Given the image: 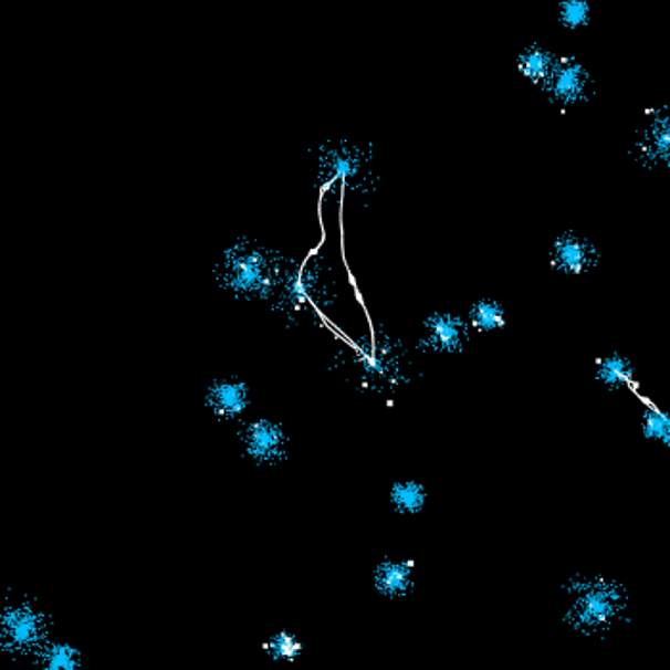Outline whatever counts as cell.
<instances>
[{"instance_id":"obj_15","label":"cell","mask_w":670,"mask_h":670,"mask_svg":"<svg viewBox=\"0 0 670 670\" xmlns=\"http://www.w3.org/2000/svg\"><path fill=\"white\" fill-rule=\"evenodd\" d=\"M504 322H506V308L494 300L478 301L471 305L470 313H468V324L471 328L481 329V332H485L491 326H504Z\"/></svg>"},{"instance_id":"obj_5","label":"cell","mask_w":670,"mask_h":670,"mask_svg":"<svg viewBox=\"0 0 670 670\" xmlns=\"http://www.w3.org/2000/svg\"><path fill=\"white\" fill-rule=\"evenodd\" d=\"M598 263V245L573 230L559 235L548 253L549 269L565 276H583L596 269Z\"/></svg>"},{"instance_id":"obj_6","label":"cell","mask_w":670,"mask_h":670,"mask_svg":"<svg viewBox=\"0 0 670 670\" xmlns=\"http://www.w3.org/2000/svg\"><path fill=\"white\" fill-rule=\"evenodd\" d=\"M588 70L575 57H559L556 70L549 75L542 91L548 94L549 101L557 106H570L585 98L588 88Z\"/></svg>"},{"instance_id":"obj_12","label":"cell","mask_w":670,"mask_h":670,"mask_svg":"<svg viewBox=\"0 0 670 670\" xmlns=\"http://www.w3.org/2000/svg\"><path fill=\"white\" fill-rule=\"evenodd\" d=\"M387 500L392 512L399 515H420L429 502L428 486L423 485L418 479H399L392 481L389 491H387Z\"/></svg>"},{"instance_id":"obj_16","label":"cell","mask_w":670,"mask_h":670,"mask_svg":"<svg viewBox=\"0 0 670 670\" xmlns=\"http://www.w3.org/2000/svg\"><path fill=\"white\" fill-rule=\"evenodd\" d=\"M557 20L570 31L588 28L593 22V7L588 0H562L557 4Z\"/></svg>"},{"instance_id":"obj_9","label":"cell","mask_w":670,"mask_h":670,"mask_svg":"<svg viewBox=\"0 0 670 670\" xmlns=\"http://www.w3.org/2000/svg\"><path fill=\"white\" fill-rule=\"evenodd\" d=\"M413 585L412 562L402 557H384L371 569V586L381 598H407Z\"/></svg>"},{"instance_id":"obj_7","label":"cell","mask_w":670,"mask_h":670,"mask_svg":"<svg viewBox=\"0 0 670 670\" xmlns=\"http://www.w3.org/2000/svg\"><path fill=\"white\" fill-rule=\"evenodd\" d=\"M470 332L468 318L454 313H433L423 321L420 349L454 353L462 349Z\"/></svg>"},{"instance_id":"obj_4","label":"cell","mask_w":670,"mask_h":670,"mask_svg":"<svg viewBox=\"0 0 670 670\" xmlns=\"http://www.w3.org/2000/svg\"><path fill=\"white\" fill-rule=\"evenodd\" d=\"M240 441H242L245 457L253 460L255 464H282L287 458L290 436L279 421L258 418V420L243 423L240 429Z\"/></svg>"},{"instance_id":"obj_1","label":"cell","mask_w":670,"mask_h":670,"mask_svg":"<svg viewBox=\"0 0 670 670\" xmlns=\"http://www.w3.org/2000/svg\"><path fill=\"white\" fill-rule=\"evenodd\" d=\"M565 593L570 598L564 622L575 632L599 636L611 632L627 619L628 593L622 583L609 575H577L569 578Z\"/></svg>"},{"instance_id":"obj_17","label":"cell","mask_w":670,"mask_h":670,"mask_svg":"<svg viewBox=\"0 0 670 670\" xmlns=\"http://www.w3.org/2000/svg\"><path fill=\"white\" fill-rule=\"evenodd\" d=\"M642 436L646 441L657 442L664 449H670V412L656 407L643 412Z\"/></svg>"},{"instance_id":"obj_8","label":"cell","mask_w":670,"mask_h":670,"mask_svg":"<svg viewBox=\"0 0 670 670\" xmlns=\"http://www.w3.org/2000/svg\"><path fill=\"white\" fill-rule=\"evenodd\" d=\"M250 387L240 379H219L207 387L203 405L219 420H238L250 408Z\"/></svg>"},{"instance_id":"obj_11","label":"cell","mask_w":670,"mask_h":670,"mask_svg":"<svg viewBox=\"0 0 670 670\" xmlns=\"http://www.w3.org/2000/svg\"><path fill=\"white\" fill-rule=\"evenodd\" d=\"M635 364L630 358L620 355L617 350L607 353L596 358V368H594V378L601 386L620 391V389H635L638 386L635 376Z\"/></svg>"},{"instance_id":"obj_2","label":"cell","mask_w":670,"mask_h":670,"mask_svg":"<svg viewBox=\"0 0 670 670\" xmlns=\"http://www.w3.org/2000/svg\"><path fill=\"white\" fill-rule=\"evenodd\" d=\"M51 642V619L33 601L20 599L0 609V651L7 656L35 659Z\"/></svg>"},{"instance_id":"obj_3","label":"cell","mask_w":670,"mask_h":670,"mask_svg":"<svg viewBox=\"0 0 670 670\" xmlns=\"http://www.w3.org/2000/svg\"><path fill=\"white\" fill-rule=\"evenodd\" d=\"M280 276L276 259L271 251L259 250L251 243L238 242L224 253L222 284L238 295L269 297Z\"/></svg>"},{"instance_id":"obj_14","label":"cell","mask_w":670,"mask_h":670,"mask_svg":"<svg viewBox=\"0 0 670 670\" xmlns=\"http://www.w3.org/2000/svg\"><path fill=\"white\" fill-rule=\"evenodd\" d=\"M35 663L41 670H81L83 653L73 643L49 642L35 657Z\"/></svg>"},{"instance_id":"obj_10","label":"cell","mask_w":670,"mask_h":670,"mask_svg":"<svg viewBox=\"0 0 670 670\" xmlns=\"http://www.w3.org/2000/svg\"><path fill=\"white\" fill-rule=\"evenodd\" d=\"M636 150L643 164L663 165L670 169V109L657 112L638 138Z\"/></svg>"},{"instance_id":"obj_13","label":"cell","mask_w":670,"mask_h":670,"mask_svg":"<svg viewBox=\"0 0 670 670\" xmlns=\"http://www.w3.org/2000/svg\"><path fill=\"white\" fill-rule=\"evenodd\" d=\"M557 62H559V57L554 56L548 49H544L541 44H533L521 52L515 60V65H517L521 77L531 78L536 86L542 88L556 70Z\"/></svg>"}]
</instances>
